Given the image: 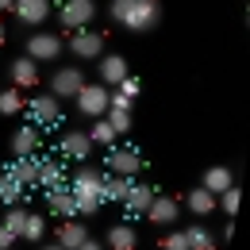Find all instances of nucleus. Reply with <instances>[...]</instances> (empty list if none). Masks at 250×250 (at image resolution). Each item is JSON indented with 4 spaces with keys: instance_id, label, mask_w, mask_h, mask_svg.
Wrapping results in <instances>:
<instances>
[{
    "instance_id": "e433bc0d",
    "label": "nucleus",
    "mask_w": 250,
    "mask_h": 250,
    "mask_svg": "<svg viewBox=\"0 0 250 250\" xmlns=\"http://www.w3.org/2000/svg\"><path fill=\"white\" fill-rule=\"evenodd\" d=\"M39 250H65V247H58V243H50V247H39Z\"/></svg>"
},
{
    "instance_id": "39448f33",
    "label": "nucleus",
    "mask_w": 250,
    "mask_h": 250,
    "mask_svg": "<svg viewBox=\"0 0 250 250\" xmlns=\"http://www.w3.org/2000/svg\"><path fill=\"white\" fill-rule=\"evenodd\" d=\"M69 54L73 58H81V62H96L100 54H104V31H89V27H81V31L69 35Z\"/></svg>"
},
{
    "instance_id": "2f4dec72",
    "label": "nucleus",
    "mask_w": 250,
    "mask_h": 250,
    "mask_svg": "<svg viewBox=\"0 0 250 250\" xmlns=\"http://www.w3.org/2000/svg\"><path fill=\"white\" fill-rule=\"evenodd\" d=\"M104 116H108V124L116 127V135L131 131V112H104Z\"/></svg>"
},
{
    "instance_id": "b1692460",
    "label": "nucleus",
    "mask_w": 250,
    "mask_h": 250,
    "mask_svg": "<svg viewBox=\"0 0 250 250\" xmlns=\"http://www.w3.org/2000/svg\"><path fill=\"white\" fill-rule=\"evenodd\" d=\"M185 243H188V250H216V239H212L208 227H200V223H188L185 227Z\"/></svg>"
},
{
    "instance_id": "412c9836",
    "label": "nucleus",
    "mask_w": 250,
    "mask_h": 250,
    "mask_svg": "<svg viewBox=\"0 0 250 250\" xmlns=\"http://www.w3.org/2000/svg\"><path fill=\"white\" fill-rule=\"evenodd\" d=\"M46 204H50L54 216H65V219L81 216V212H77V200H73V192H69V185H65V188H46Z\"/></svg>"
},
{
    "instance_id": "9b49d317",
    "label": "nucleus",
    "mask_w": 250,
    "mask_h": 250,
    "mask_svg": "<svg viewBox=\"0 0 250 250\" xmlns=\"http://www.w3.org/2000/svg\"><path fill=\"white\" fill-rule=\"evenodd\" d=\"M12 12L23 27H42L50 20V0H12Z\"/></svg>"
},
{
    "instance_id": "cd10ccee",
    "label": "nucleus",
    "mask_w": 250,
    "mask_h": 250,
    "mask_svg": "<svg viewBox=\"0 0 250 250\" xmlns=\"http://www.w3.org/2000/svg\"><path fill=\"white\" fill-rule=\"evenodd\" d=\"M239 200H243V192H239V185H231V188H223L216 196V208L223 216H235V212H239Z\"/></svg>"
},
{
    "instance_id": "f03ea898",
    "label": "nucleus",
    "mask_w": 250,
    "mask_h": 250,
    "mask_svg": "<svg viewBox=\"0 0 250 250\" xmlns=\"http://www.w3.org/2000/svg\"><path fill=\"white\" fill-rule=\"evenodd\" d=\"M104 185H108V173H100L93 166L77 169V173L69 177V192H73V200H77V212H85V216L100 212V208H104Z\"/></svg>"
},
{
    "instance_id": "6e6552de",
    "label": "nucleus",
    "mask_w": 250,
    "mask_h": 250,
    "mask_svg": "<svg viewBox=\"0 0 250 250\" xmlns=\"http://www.w3.org/2000/svg\"><path fill=\"white\" fill-rule=\"evenodd\" d=\"M143 169V154L135 150V146H108V173L112 177H135Z\"/></svg>"
},
{
    "instance_id": "20e7f679",
    "label": "nucleus",
    "mask_w": 250,
    "mask_h": 250,
    "mask_svg": "<svg viewBox=\"0 0 250 250\" xmlns=\"http://www.w3.org/2000/svg\"><path fill=\"white\" fill-rule=\"evenodd\" d=\"M73 100H77V112H81L85 120H100V116L108 112V85H100V81L89 85V81H85Z\"/></svg>"
},
{
    "instance_id": "9d476101",
    "label": "nucleus",
    "mask_w": 250,
    "mask_h": 250,
    "mask_svg": "<svg viewBox=\"0 0 250 250\" xmlns=\"http://www.w3.org/2000/svg\"><path fill=\"white\" fill-rule=\"evenodd\" d=\"M154 192H158L154 185H139V181H131L127 196L120 200V204H124V212H127V219H143V216H146V208H150Z\"/></svg>"
},
{
    "instance_id": "473e14b6",
    "label": "nucleus",
    "mask_w": 250,
    "mask_h": 250,
    "mask_svg": "<svg viewBox=\"0 0 250 250\" xmlns=\"http://www.w3.org/2000/svg\"><path fill=\"white\" fill-rule=\"evenodd\" d=\"M116 93H124V96H131V100H135V96H139V77H131V73H127L124 81L116 85Z\"/></svg>"
},
{
    "instance_id": "dca6fc26",
    "label": "nucleus",
    "mask_w": 250,
    "mask_h": 250,
    "mask_svg": "<svg viewBox=\"0 0 250 250\" xmlns=\"http://www.w3.org/2000/svg\"><path fill=\"white\" fill-rule=\"evenodd\" d=\"M39 146H42V135H39V127H31V124H23L16 135H12V154L16 158L39 154Z\"/></svg>"
},
{
    "instance_id": "5701e85b",
    "label": "nucleus",
    "mask_w": 250,
    "mask_h": 250,
    "mask_svg": "<svg viewBox=\"0 0 250 250\" xmlns=\"http://www.w3.org/2000/svg\"><path fill=\"white\" fill-rule=\"evenodd\" d=\"M35 169H39V154L12 158V166H8V177H16L20 185H35Z\"/></svg>"
},
{
    "instance_id": "1a4fd4ad",
    "label": "nucleus",
    "mask_w": 250,
    "mask_h": 250,
    "mask_svg": "<svg viewBox=\"0 0 250 250\" xmlns=\"http://www.w3.org/2000/svg\"><path fill=\"white\" fill-rule=\"evenodd\" d=\"M62 100H54L50 93H42V96H35L31 104H27V120H31V127H54L58 120H62V108H58Z\"/></svg>"
},
{
    "instance_id": "aec40b11",
    "label": "nucleus",
    "mask_w": 250,
    "mask_h": 250,
    "mask_svg": "<svg viewBox=\"0 0 250 250\" xmlns=\"http://www.w3.org/2000/svg\"><path fill=\"white\" fill-rule=\"evenodd\" d=\"M85 239H89V227H85L81 219H65L62 227H58V235H54V243L65 247V250H77Z\"/></svg>"
},
{
    "instance_id": "f8f14e48",
    "label": "nucleus",
    "mask_w": 250,
    "mask_h": 250,
    "mask_svg": "<svg viewBox=\"0 0 250 250\" xmlns=\"http://www.w3.org/2000/svg\"><path fill=\"white\" fill-rule=\"evenodd\" d=\"M181 216V204H177V196H166V192H154V200H150V208H146V219L158 223V227H173Z\"/></svg>"
},
{
    "instance_id": "c9c22d12",
    "label": "nucleus",
    "mask_w": 250,
    "mask_h": 250,
    "mask_svg": "<svg viewBox=\"0 0 250 250\" xmlns=\"http://www.w3.org/2000/svg\"><path fill=\"white\" fill-rule=\"evenodd\" d=\"M0 12H12V0H0Z\"/></svg>"
},
{
    "instance_id": "4468645a",
    "label": "nucleus",
    "mask_w": 250,
    "mask_h": 250,
    "mask_svg": "<svg viewBox=\"0 0 250 250\" xmlns=\"http://www.w3.org/2000/svg\"><path fill=\"white\" fill-rule=\"evenodd\" d=\"M96 73H100V85H120L127 73H131V65H127L124 54H100V62H96Z\"/></svg>"
},
{
    "instance_id": "2eb2a0df",
    "label": "nucleus",
    "mask_w": 250,
    "mask_h": 250,
    "mask_svg": "<svg viewBox=\"0 0 250 250\" xmlns=\"http://www.w3.org/2000/svg\"><path fill=\"white\" fill-rule=\"evenodd\" d=\"M8 81H12L16 89H35V85H39V62H31L27 54L16 58V62H8Z\"/></svg>"
},
{
    "instance_id": "423d86ee",
    "label": "nucleus",
    "mask_w": 250,
    "mask_h": 250,
    "mask_svg": "<svg viewBox=\"0 0 250 250\" xmlns=\"http://www.w3.org/2000/svg\"><path fill=\"white\" fill-rule=\"evenodd\" d=\"M46 85H50V96H54V100H73L77 89L85 85V73H81L77 65H58Z\"/></svg>"
},
{
    "instance_id": "a878e982",
    "label": "nucleus",
    "mask_w": 250,
    "mask_h": 250,
    "mask_svg": "<svg viewBox=\"0 0 250 250\" xmlns=\"http://www.w3.org/2000/svg\"><path fill=\"white\" fill-rule=\"evenodd\" d=\"M42 235H46V219L27 212L23 216V231H20V239H27V243H42Z\"/></svg>"
},
{
    "instance_id": "a211bd4d",
    "label": "nucleus",
    "mask_w": 250,
    "mask_h": 250,
    "mask_svg": "<svg viewBox=\"0 0 250 250\" xmlns=\"http://www.w3.org/2000/svg\"><path fill=\"white\" fill-rule=\"evenodd\" d=\"M35 185H42V188H65V185H69V177L62 173V166H58V162H50V158H39Z\"/></svg>"
},
{
    "instance_id": "c756f323",
    "label": "nucleus",
    "mask_w": 250,
    "mask_h": 250,
    "mask_svg": "<svg viewBox=\"0 0 250 250\" xmlns=\"http://www.w3.org/2000/svg\"><path fill=\"white\" fill-rule=\"evenodd\" d=\"M23 216H27V212L16 204V208H8V212H4V219H0V223H4V227H8L16 239H20V231H23Z\"/></svg>"
},
{
    "instance_id": "c85d7f7f",
    "label": "nucleus",
    "mask_w": 250,
    "mask_h": 250,
    "mask_svg": "<svg viewBox=\"0 0 250 250\" xmlns=\"http://www.w3.org/2000/svg\"><path fill=\"white\" fill-rule=\"evenodd\" d=\"M16 112H23V93L12 85L0 93V116H16Z\"/></svg>"
},
{
    "instance_id": "ddd939ff",
    "label": "nucleus",
    "mask_w": 250,
    "mask_h": 250,
    "mask_svg": "<svg viewBox=\"0 0 250 250\" xmlns=\"http://www.w3.org/2000/svg\"><path fill=\"white\" fill-rule=\"evenodd\" d=\"M58 154L69 158V162H85V158L93 154V139L85 131H65L62 139H58Z\"/></svg>"
},
{
    "instance_id": "f257e3e1",
    "label": "nucleus",
    "mask_w": 250,
    "mask_h": 250,
    "mask_svg": "<svg viewBox=\"0 0 250 250\" xmlns=\"http://www.w3.org/2000/svg\"><path fill=\"white\" fill-rule=\"evenodd\" d=\"M108 16L124 27V31H154L158 20H162V4L158 0H112L108 4Z\"/></svg>"
},
{
    "instance_id": "4c0bfd02",
    "label": "nucleus",
    "mask_w": 250,
    "mask_h": 250,
    "mask_svg": "<svg viewBox=\"0 0 250 250\" xmlns=\"http://www.w3.org/2000/svg\"><path fill=\"white\" fill-rule=\"evenodd\" d=\"M4 39H8V31H4V23H0V46H4Z\"/></svg>"
},
{
    "instance_id": "7c9ffc66",
    "label": "nucleus",
    "mask_w": 250,
    "mask_h": 250,
    "mask_svg": "<svg viewBox=\"0 0 250 250\" xmlns=\"http://www.w3.org/2000/svg\"><path fill=\"white\" fill-rule=\"evenodd\" d=\"M162 250H188L185 243V231H169V235H162V243H158Z\"/></svg>"
},
{
    "instance_id": "f3484780",
    "label": "nucleus",
    "mask_w": 250,
    "mask_h": 250,
    "mask_svg": "<svg viewBox=\"0 0 250 250\" xmlns=\"http://www.w3.org/2000/svg\"><path fill=\"white\" fill-rule=\"evenodd\" d=\"M139 247V235L131 223H112L108 235H104V250H135Z\"/></svg>"
},
{
    "instance_id": "4be33fe9",
    "label": "nucleus",
    "mask_w": 250,
    "mask_h": 250,
    "mask_svg": "<svg viewBox=\"0 0 250 250\" xmlns=\"http://www.w3.org/2000/svg\"><path fill=\"white\" fill-rule=\"evenodd\" d=\"M200 185L208 188V192H223V188H231L235 185V173H231V169H227V166H208V169H204V177H200Z\"/></svg>"
},
{
    "instance_id": "bb28decb",
    "label": "nucleus",
    "mask_w": 250,
    "mask_h": 250,
    "mask_svg": "<svg viewBox=\"0 0 250 250\" xmlns=\"http://www.w3.org/2000/svg\"><path fill=\"white\" fill-rule=\"evenodd\" d=\"M89 139H93V146H112V143H116V127L100 116L93 124V131H89Z\"/></svg>"
},
{
    "instance_id": "393cba45",
    "label": "nucleus",
    "mask_w": 250,
    "mask_h": 250,
    "mask_svg": "<svg viewBox=\"0 0 250 250\" xmlns=\"http://www.w3.org/2000/svg\"><path fill=\"white\" fill-rule=\"evenodd\" d=\"M20 200H23V185H20L16 177L0 173V204H4V208H16Z\"/></svg>"
},
{
    "instance_id": "f704fd0d",
    "label": "nucleus",
    "mask_w": 250,
    "mask_h": 250,
    "mask_svg": "<svg viewBox=\"0 0 250 250\" xmlns=\"http://www.w3.org/2000/svg\"><path fill=\"white\" fill-rule=\"evenodd\" d=\"M77 250H104V243H96L93 235H89V239H85V243H81V247H77Z\"/></svg>"
},
{
    "instance_id": "0eeeda50",
    "label": "nucleus",
    "mask_w": 250,
    "mask_h": 250,
    "mask_svg": "<svg viewBox=\"0 0 250 250\" xmlns=\"http://www.w3.org/2000/svg\"><path fill=\"white\" fill-rule=\"evenodd\" d=\"M93 20H96L93 0H65L62 8H58V23H62L65 31H81V27H89Z\"/></svg>"
},
{
    "instance_id": "6ab92c4d",
    "label": "nucleus",
    "mask_w": 250,
    "mask_h": 250,
    "mask_svg": "<svg viewBox=\"0 0 250 250\" xmlns=\"http://www.w3.org/2000/svg\"><path fill=\"white\" fill-rule=\"evenodd\" d=\"M185 208H188V216H196V219L212 216V212H216V192H208L204 185H196L185 196Z\"/></svg>"
},
{
    "instance_id": "7ed1b4c3",
    "label": "nucleus",
    "mask_w": 250,
    "mask_h": 250,
    "mask_svg": "<svg viewBox=\"0 0 250 250\" xmlns=\"http://www.w3.org/2000/svg\"><path fill=\"white\" fill-rule=\"evenodd\" d=\"M62 50H65V42L54 31H31L27 42H23V54H27L31 62H58Z\"/></svg>"
},
{
    "instance_id": "72a5a7b5",
    "label": "nucleus",
    "mask_w": 250,
    "mask_h": 250,
    "mask_svg": "<svg viewBox=\"0 0 250 250\" xmlns=\"http://www.w3.org/2000/svg\"><path fill=\"white\" fill-rule=\"evenodd\" d=\"M12 247H16V235H12V231L0 223V250H12Z\"/></svg>"
}]
</instances>
